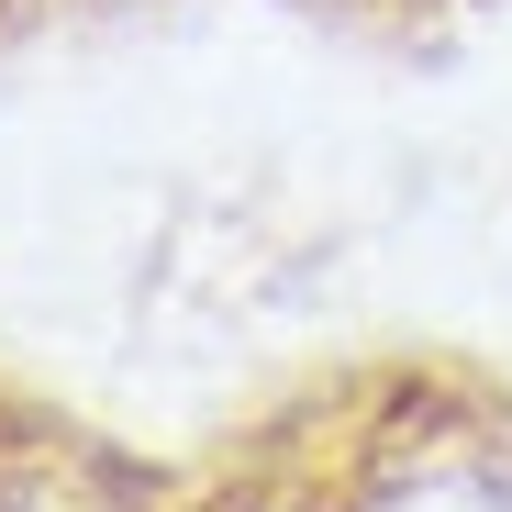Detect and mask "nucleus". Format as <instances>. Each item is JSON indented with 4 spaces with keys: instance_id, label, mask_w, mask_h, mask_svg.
<instances>
[{
    "instance_id": "obj_2",
    "label": "nucleus",
    "mask_w": 512,
    "mask_h": 512,
    "mask_svg": "<svg viewBox=\"0 0 512 512\" xmlns=\"http://www.w3.org/2000/svg\"><path fill=\"white\" fill-rule=\"evenodd\" d=\"M0 512H145V501L101 490V468H78L67 446H34V457H0Z\"/></svg>"
},
{
    "instance_id": "obj_1",
    "label": "nucleus",
    "mask_w": 512,
    "mask_h": 512,
    "mask_svg": "<svg viewBox=\"0 0 512 512\" xmlns=\"http://www.w3.org/2000/svg\"><path fill=\"white\" fill-rule=\"evenodd\" d=\"M256 512H512V412L490 401H390L368 423L301 435Z\"/></svg>"
}]
</instances>
